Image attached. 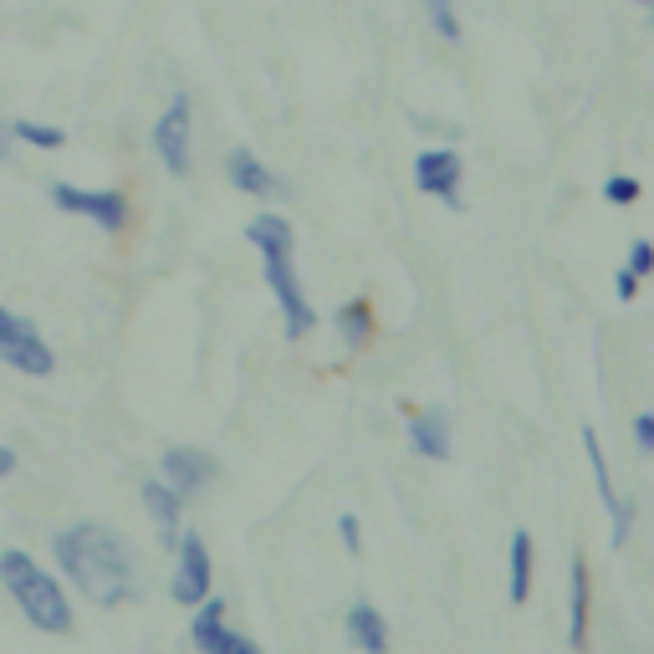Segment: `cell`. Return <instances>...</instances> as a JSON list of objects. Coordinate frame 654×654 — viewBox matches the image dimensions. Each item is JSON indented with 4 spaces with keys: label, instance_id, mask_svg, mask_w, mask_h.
I'll return each mask as SVG.
<instances>
[{
    "label": "cell",
    "instance_id": "6da1fadb",
    "mask_svg": "<svg viewBox=\"0 0 654 654\" xmlns=\"http://www.w3.org/2000/svg\"><path fill=\"white\" fill-rule=\"evenodd\" d=\"M57 567L82 588L88 604L98 609H119L123 598L138 594V563L128 542H119V532H108L103 521H77L67 532H57L52 542Z\"/></svg>",
    "mask_w": 654,
    "mask_h": 654
},
{
    "label": "cell",
    "instance_id": "7a4b0ae2",
    "mask_svg": "<svg viewBox=\"0 0 654 654\" xmlns=\"http://www.w3.org/2000/svg\"><path fill=\"white\" fill-rule=\"evenodd\" d=\"M246 240L261 251L271 297H277V307H282V317H286V338H307L317 327V313L297 282V261H292L297 236H292V221H286V215H256V221L246 225Z\"/></svg>",
    "mask_w": 654,
    "mask_h": 654
},
{
    "label": "cell",
    "instance_id": "3957f363",
    "mask_svg": "<svg viewBox=\"0 0 654 654\" xmlns=\"http://www.w3.org/2000/svg\"><path fill=\"white\" fill-rule=\"evenodd\" d=\"M0 583L11 588V598L21 604V613H26L36 629H46V634H72V604L61 594V583L36 567V557H26V552H15V548L0 552Z\"/></svg>",
    "mask_w": 654,
    "mask_h": 654
},
{
    "label": "cell",
    "instance_id": "277c9868",
    "mask_svg": "<svg viewBox=\"0 0 654 654\" xmlns=\"http://www.w3.org/2000/svg\"><path fill=\"white\" fill-rule=\"evenodd\" d=\"M0 358L21 373H36V379H46V373L57 369V358H52V348L42 342V332H36L26 317L5 313V307H0Z\"/></svg>",
    "mask_w": 654,
    "mask_h": 654
},
{
    "label": "cell",
    "instance_id": "5b68a950",
    "mask_svg": "<svg viewBox=\"0 0 654 654\" xmlns=\"http://www.w3.org/2000/svg\"><path fill=\"white\" fill-rule=\"evenodd\" d=\"M154 154L164 159V169L174 179L190 174V92H174L164 119L154 123Z\"/></svg>",
    "mask_w": 654,
    "mask_h": 654
},
{
    "label": "cell",
    "instance_id": "8992f818",
    "mask_svg": "<svg viewBox=\"0 0 654 654\" xmlns=\"http://www.w3.org/2000/svg\"><path fill=\"white\" fill-rule=\"evenodd\" d=\"M52 200H57V210H67V215L98 221L108 236H119L123 225H128V200H123L119 190H77V184H57Z\"/></svg>",
    "mask_w": 654,
    "mask_h": 654
},
{
    "label": "cell",
    "instance_id": "52a82bcc",
    "mask_svg": "<svg viewBox=\"0 0 654 654\" xmlns=\"http://www.w3.org/2000/svg\"><path fill=\"white\" fill-rule=\"evenodd\" d=\"M169 594H174V604H184V609H200L210 598V552H205V537L200 532H179V567H174Z\"/></svg>",
    "mask_w": 654,
    "mask_h": 654
},
{
    "label": "cell",
    "instance_id": "ba28073f",
    "mask_svg": "<svg viewBox=\"0 0 654 654\" xmlns=\"http://www.w3.org/2000/svg\"><path fill=\"white\" fill-rule=\"evenodd\" d=\"M190 640L200 654H261V644L225 624L221 598H205V604H200V613H194V624H190Z\"/></svg>",
    "mask_w": 654,
    "mask_h": 654
},
{
    "label": "cell",
    "instance_id": "9c48e42d",
    "mask_svg": "<svg viewBox=\"0 0 654 654\" xmlns=\"http://www.w3.org/2000/svg\"><path fill=\"white\" fill-rule=\"evenodd\" d=\"M215 476H221V465L210 461L205 450L174 446V450H164V455H159V481L174 490L179 501H184V496H194V490H205Z\"/></svg>",
    "mask_w": 654,
    "mask_h": 654
},
{
    "label": "cell",
    "instance_id": "30bf717a",
    "mask_svg": "<svg viewBox=\"0 0 654 654\" xmlns=\"http://www.w3.org/2000/svg\"><path fill=\"white\" fill-rule=\"evenodd\" d=\"M583 450H588V465H594V486H598V501H604V511H609L613 521V548H624L629 542V527H634V511H629V501L613 490V476H609V461H604V446H598V430L588 425L583 430Z\"/></svg>",
    "mask_w": 654,
    "mask_h": 654
},
{
    "label": "cell",
    "instance_id": "8fae6325",
    "mask_svg": "<svg viewBox=\"0 0 654 654\" xmlns=\"http://www.w3.org/2000/svg\"><path fill=\"white\" fill-rule=\"evenodd\" d=\"M415 184L450 210H461V154L455 149H430L415 159Z\"/></svg>",
    "mask_w": 654,
    "mask_h": 654
},
{
    "label": "cell",
    "instance_id": "7c38bea8",
    "mask_svg": "<svg viewBox=\"0 0 654 654\" xmlns=\"http://www.w3.org/2000/svg\"><path fill=\"white\" fill-rule=\"evenodd\" d=\"M225 174H230V184H236L240 194H256V200H271V194H286V184L277 174H271L267 164L256 159L251 149H230V159H225Z\"/></svg>",
    "mask_w": 654,
    "mask_h": 654
},
{
    "label": "cell",
    "instance_id": "4fadbf2b",
    "mask_svg": "<svg viewBox=\"0 0 654 654\" xmlns=\"http://www.w3.org/2000/svg\"><path fill=\"white\" fill-rule=\"evenodd\" d=\"M409 446L425 461H450V415L446 409H419L409 415Z\"/></svg>",
    "mask_w": 654,
    "mask_h": 654
},
{
    "label": "cell",
    "instance_id": "5bb4252c",
    "mask_svg": "<svg viewBox=\"0 0 654 654\" xmlns=\"http://www.w3.org/2000/svg\"><path fill=\"white\" fill-rule=\"evenodd\" d=\"M138 496H144V506H149V521L159 527V542H164V548H174V542H179V496L164 486L159 476L144 481Z\"/></svg>",
    "mask_w": 654,
    "mask_h": 654
},
{
    "label": "cell",
    "instance_id": "9a60e30c",
    "mask_svg": "<svg viewBox=\"0 0 654 654\" xmlns=\"http://www.w3.org/2000/svg\"><path fill=\"white\" fill-rule=\"evenodd\" d=\"M348 644L358 654H388V624L373 604H353L348 609Z\"/></svg>",
    "mask_w": 654,
    "mask_h": 654
},
{
    "label": "cell",
    "instance_id": "2e32d148",
    "mask_svg": "<svg viewBox=\"0 0 654 654\" xmlns=\"http://www.w3.org/2000/svg\"><path fill=\"white\" fill-rule=\"evenodd\" d=\"M511 604H527L532 598V532H511V588H506Z\"/></svg>",
    "mask_w": 654,
    "mask_h": 654
},
{
    "label": "cell",
    "instance_id": "e0dca14e",
    "mask_svg": "<svg viewBox=\"0 0 654 654\" xmlns=\"http://www.w3.org/2000/svg\"><path fill=\"white\" fill-rule=\"evenodd\" d=\"M338 327H342V342L348 348H369V338H373V307H369V297H358V302H348L338 313Z\"/></svg>",
    "mask_w": 654,
    "mask_h": 654
},
{
    "label": "cell",
    "instance_id": "ac0fdd59",
    "mask_svg": "<svg viewBox=\"0 0 654 654\" xmlns=\"http://www.w3.org/2000/svg\"><path fill=\"white\" fill-rule=\"evenodd\" d=\"M573 650H583L588 644V563L583 557H573Z\"/></svg>",
    "mask_w": 654,
    "mask_h": 654
},
{
    "label": "cell",
    "instance_id": "d6986e66",
    "mask_svg": "<svg viewBox=\"0 0 654 654\" xmlns=\"http://www.w3.org/2000/svg\"><path fill=\"white\" fill-rule=\"evenodd\" d=\"M425 11H430L435 36H446V42H461V21H455V0H425Z\"/></svg>",
    "mask_w": 654,
    "mask_h": 654
},
{
    "label": "cell",
    "instance_id": "ffe728a7",
    "mask_svg": "<svg viewBox=\"0 0 654 654\" xmlns=\"http://www.w3.org/2000/svg\"><path fill=\"white\" fill-rule=\"evenodd\" d=\"M11 134L21 138V144H36V149H61V144H67V134H61V128H46V123H15Z\"/></svg>",
    "mask_w": 654,
    "mask_h": 654
},
{
    "label": "cell",
    "instance_id": "44dd1931",
    "mask_svg": "<svg viewBox=\"0 0 654 654\" xmlns=\"http://www.w3.org/2000/svg\"><path fill=\"white\" fill-rule=\"evenodd\" d=\"M604 200H609V205H634V200H640V179L613 174L609 184H604Z\"/></svg>",
    "mask_w": 654,
    "mask_h": 654
},
{
    "label": "cell",
    "instance_id": "7402d4cb",
    "mask_svg": "<svg viewBox=\"0 0 654 654\" xmlns=\"http://www.w3.org/2000/svg\"><path fill=\"white\" fill-rule=\"evenodd\" d=\"M650 267H654V246L650 240H634V246H629V271H634V277H650Z\"/></svg>",
    "mask_w": 654,
    "mask_h": 654
},
{
    "label": "cell",
    "instance_id": "603a6c76",
    "mask_svg": "<svg viewBox=\"0 0 654 654\" xmlns=\"http://www.w3.org/2000/svg\"><path fill=\"white\" fill-rule=\"evenodd\" d=\"M338 532H342V548L358 557V552H363V537H358V517H353V511H342V517H338Z\"/></svg>",
    "mask_w": 654,
    "mask_h": 654
},
{
    "label": "cell",
    "instance_id": "cb8c5ba5",
    "mask_svg": "<svg viewBox=\"0 0 654 654\" xmlns=\"http://www.w3.org/2000/svg\"><path fill=\"white\" fill-rule=\"evenodd\" d=\"M634 450H640V455H650V450H654V415L634 419Z\"/></svg>",
    "mask_w": 654,
    "mask_h": 654
},
{
    "label": "cell",
    "instance_id": "d4e9b609",
    "mask_svg": "<svg viewBox=\"0 0 654 654\" xmlns=\"http://www.w3.org/2000/svg\"><path fill=\"white\" fill-rule=\"evenodd\" d=\"M613 286H619V302H634V297H640V277H634L629 267L613 277Z\"/></svg>",
    "mask_w": 654,
    "mask_h": 654
},
{
    "label": "cell",
    "instance_id": "484cf974",
    "mask_svg": "<svg viewBox=\"0 0 654 654\" xmlns=\"http://www.w3.org/2000/svg\"><path fill=\"white\" fill-rule=\"evenodd\" d=\"M11 471H15V450L0 446V476H11Z\"/></svg>",
    "mask_w": 654,
    "mask_h": 654
},
{
    "label": "cell",
    "instance_id": "4316f807",
    "mask_svg": "<svg viewBox=\"0 0 654 654\" xmlns=\"http://www.w3.org/2000/svg\"><path fill=\"white\" fill-rule=\"evenodd\" d=\"M5 154H11V138H5V134H0V159H5Z\"/></svg>",
    "mask_w": 654,
    "mask_h": 654
},
{
    "label": "cell",
    "instance_id": "83f0119b",
    "mask_svg": "<svg viewBox=\"0 0 654 654\" xmlns=\"http://www.w3.org/2000/svg\"><path fill=\"white\" fill-rule=\"evenodd\" d=\"M640 5H650V0H640Z\"/></svg>",
    "mask_w": 654,
    "mask_h": 654
}]
</instances>
